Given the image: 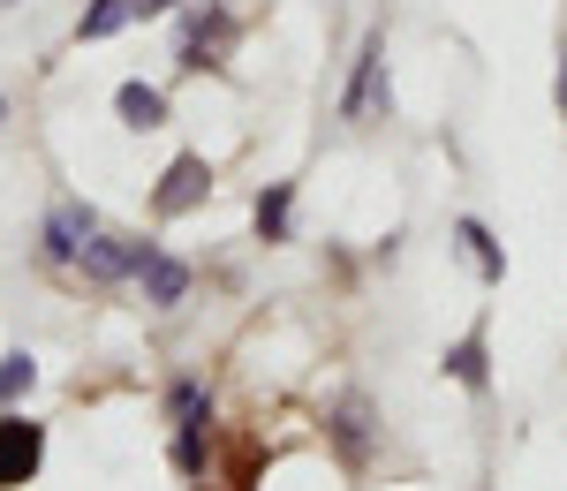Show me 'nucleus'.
<instances>
[{
    "label": "nucleus",
    "mask_w": 567,
    "mask_h": 491,
    "mask_svg": "<svg viewBox=\"0 0 567 491\" xmlns=\"http://www.w3.org/2000/svg\"><path fill=\"white\" fill-rule=\"evenodd\" d=\"M167 416H175V469L182 477H205V439H213V394L197 378L167 386Z\"/></svg>",
    "instance_id": "obj_1"
},
{
    "label": "nucleus",
    "mask_w": 567,
    "mask_h": 491,
    "mask_svg": "<svg viewBox=\"0 0 567 491\" xmlns=\"http://www.w3.org/2000/svg\"><path fill=\"white\" fill-rule=\"evenodd\" d=\"M39 461H45V424L0 408V491H23L39 477Z\"/></svg>",
    "instance_id": "obj_2"
},
{
    "label": "nucleus",
    "mask_w": 567,
    "mask_h": 491,
    "mask_svg": "<svg viewBox=\"0 0 567 491\" xmlns=\"http://www.w3.org/2000/svg\"><path fill=\"white\" fill-rule=\"evenodd\" d=\"M227 45H235V15H227V8L182 15V53H175V69H182V76H205V69H219V61H227Z\"/></svg>",
    "instance_id": "obj_3"
},
{
    "label": "nucleus",
    "mask_w": 567,
    "mask_h": 491,
    "mask_svg": "<svg viewBox=\"0 0 567 491\" xmlns=\"http://www.w3.org/2000/svg\"><path fill=\"white\" fill-rule=\"evenodd\" d=\"M99 234V212H91L84 197H61L53 212H45V234H39V250H45V265H76L84 258V242Z\"/></svg>",
    "instance_id": "obj_4"
},
{
    "label": "nucleus",
    "mask_w": 567,
    "mask_h": 491,
    "mask_svg": "<svg viewBox=\"0 0 567 491\" xmlns=\"http://www.w3.org/2000/svg\"><path fill=\"white\" fill-rule=\"evenodd\" d=\"M213 197V167H205V152H182L175 167L159 175V189H152V212L159 220H182V212H197Z\"/></svg>",
    "instance_id": "obj_5"
},
{
    "label": "nucleus",
    "mask_w": 567,
    "mask_h": 491,
    "mask_svg": "<svg viewBox=\"0 0 567 491\" xmlns=\"http://www.w3.org/2000/svg\"><path fill=\"white\" fill-rule=\"evenodd\" d=\"M144 250H152V242H136V234H106V227H99V234L84 242V258H76V265H84V280L114 288V280H136Z\"/></svg>",
    "instance_id": "obj_6"
},
{
    "label": "nucleus",
    "mask_w": 567,
    "mask_h": 491,
    "mask_svg": "<svg viewBox=\"0 0 567 491\" xmlns=\"http://www.w3.org/2000/svg\"><path fill=\"white\" fill-rule=\"evenodd\" d=\"M175 0H91L84 15H76V39L99 45V39H114V31H130V23H152V15H167Z\"/></svg>",
    "instance_id": "obj_7"
},
{
    "label": "nucleus",
    "mask_w": 567,
    "mask_h": 491,
    "mask_svg": "<svg viewBox=\"0 0 567 491\" xmlns=\"http://www.w3.org/2000/svg\"><path fill=\"white\" fill-rule=\"evenodd\" d=\"M379 61H386V39L371 31V39L355 45V76H349V91H341V114H349V122H363L371 106H386V84H379Z\"/></svg>",
    "instance_id": "obj_8"
},
{
    "label": "nucleus",
    "mask_w": 567,
    "mask_h": 491,
    "mask_svg": "<svg viewBox=\"0 0 567 491\" xmlns=\"http://www.w3.org/2000/svg\"><path fill=\"white\" fill-rule=\"evenodd\" d=\"M326 431H333V447H341V461H349V469H363V461H371V401H363V394H341V401H333V416H326Z\"/></svg>",
    "instance_id": "obj_9"
},
{
    "label": "nucleus",
    "mask_w": 567,
    "mask_h": 491,
    "mask_svg": "<svg viewBox=\"0 0 567 491\" xmlns=\"http://www.w3.org/2000/svg\"><path fill=\"white\" fill-rule=\"evenodd\" d=\"M136 280H144V303H152V311H175L182 295H189V265H182V258H167L159 242L144 250V265H136Z\"/></svg>",
    "instance_id": "obj_10"
},
{
    "label": "nucleus",
    "mask_w": 567,
    "mask_h": 491,
    "mask_svg": "<svg viewBox=\"0 0 567 491\" xmlns=\"http://www.w3.org/2000/svg\"><path fill=\"white\" fill-rule=\"evenodd\" d=\"M114 114H122V129H167L175 122V106H167L159 84H122L114 91Z\"/></svg>",
    "instance_id": "obj_11"
},
{
    "label": "nucleus",
    "mask_w": 567,
    "mask_h": 491,
    "mask_svg": "<svg viewBox=\"0 0 567 491\" xmlns=\"http://www.w3.org/2000/svg\"><path fill=\"white\" fill-rule=\"evenodd\" d=\"M439 363H446V378H454V386L484 394V386H492V348H484V325H477V333H462V341H454Z\"/></svg>",
    "instance_id": "obj_12"
},
{
    "label": "nucleus",
    "mask_w": 567,
    "mask_h": 491,
    "mask_svg": "<svg viewBox=\"0 0 567 491\" xmlns=\"http://www.w3.org/2000/svg\"><path fill=\"white\" fill-rule=\"evenodd\" d=\"M454 242L470 250V265H477L484 280H507V250L492 242V227H484V220H454Z\"/></svg>",
    "instance_id": "obj_13"
},
{
    "label": "nucleus",
    "mask_w": 567,
    "mask_h": 491,
    "mask_svg": "<svg viewBox=\"0 0 567 491\" xmlns=\"http://www.w3.org/2000/svg\"><path fill=\"white\" fill-rule=\"evenodd\" d=\"M288 220H296V181H272L258 197V242H288Z\"/></svg>",
    "instance_id": "obj_14"
},
{
    "label": "nucleus",
    "mask_w": 567,
    "mask_h": 491,
    "mask_svg": "<svg viewBox=\"0 0 567 491\" xmlns=\"http://www.w3.org/2000/svg\"><path fill=\"white\" fill-rule=\"evenodd\" d=\"M258 469H265L258 439H235V447H227V484H235V491H258Z\"/></svg>",
    "instance_id": "obj_15"
},
{
    "label": "nucleus",
    "mask_w": 567,
    "mask_h": 491,
    "mask_svg": "<svg viewBox=\"0 0 567 491\" xmlns=\"http://www.w3.org/2000/svg\"><path fill=\"white\" fill-rule=\"evenodd\" d=\"M31 378H39V363L23 356V348L0 356V408H16V394H31Z\"/></svg>",
    "instance_id": "obj_16"
},
{
    "label": "nucleus",
    "mask_w": 567,
    "mask_h": 491,
    "mask_svg": "<svg viewBox=\"0 0 567 491\" xmlns=\"http://www.w3.org/2000/svg\"><path fill=\"white\" fill-rule=\"evenodd\" d=\"M553 98H560V114H567V61H560V76H553Z\"/></svg>",
    "instance_id": "obj_17"
},
{
    "label": "nucleus",
    "mask_w": 567,
    "mask_h": 491,
    "mask_svg": "<svg viewBox=\"0 0 567 491\" xmlns=\"http://www.w3.org/2000/svg\"><path fill=\"white\" fill-rule=\"evenodd\" d=\"M0 122H8V98H0Z\"/></svg>",
    "instance_id": "obj_18"
},
{
    "label": "nucleus",
    "mask_w": 567,
    "mask_h": 491,
    "mask_svg": "<svg viewBox=\"0 0 567 491\" xmlns=\"http://www.w3.org/2000/svg\"><path fill=\"white\" fill-rule=\"evenodd\" d=\"M197 491H205V484H197Z\"/></svg>",
    "instance_id": "obj_19"
}]
</instances>
